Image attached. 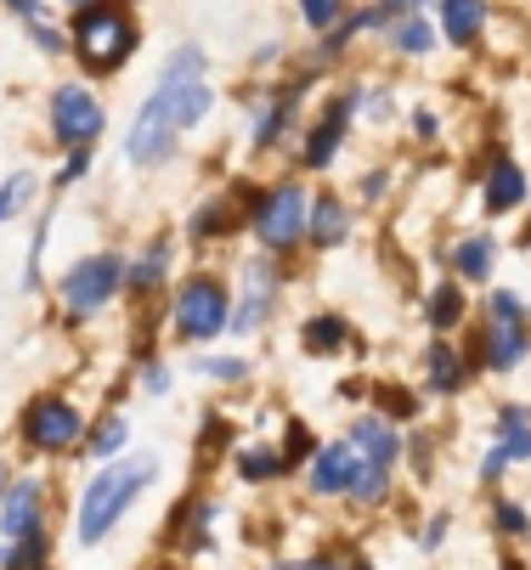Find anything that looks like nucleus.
<instances>
[{"instance_id": "1", "label": "nucleus", "mask_w": 531, "mask_h": 570, "mask_svg": "<svg viewBox=\"0 0 531 570\" xmlns=\"http://www.w3.org/2000/svg\"><path fill=\"white\" fill-rule=\"evenodd\" d=\"M209 79H204V51L198 46H181L176 57H170V68H165V79L154 86V97H147L141 108H136V119H130V130H125V158L130 165H165L170 158V147H176V136L187 130V125H198L204 114H209Z\"/></svg>"}, {"instance_id": "2", "label": "nucleus", "mask_w": 531, "mask_h": 570, "mask_svg": "<svg viewBox=\"0 0 531 570\" xmlns=\"http://www.w3.org/2000/svg\"><path fill=\"white\" fill-rule=\"evenodd\" d=\"M154 474H159L154 458H114V463H102L86 480V492H80V525H73V537H80L86 548H97L130 514V503L147 492V480H154Z\"/></svg>"}, {"instance_id": "3", "label": "nucleus", "mask_w": 531, "mask_h": 570, "mask_svg": "<svg viewBox=\"0 0 531 570\" xmlns=\"http://www.w3.org/2000/svg\"><path fill=\"white\" fill-rule=\"evenodd\" d=\"M73 51H80V62L97 68V73H114L136 51V23L125 18L119 0H97V7H86L73 18Z\"/></svg>"}, {"instance_id": "4", "label": "nucleus", "mask_w": 531, "mask_h": 570, "mask_svg": "<svg viewBox=\"0 0 531 570\" xmlns=\"http://www.w3.org/2000/svg\"><path fill=\"white\" fill-rule=\"evenodd\" d=\"M176 334L181 340H215L220 328H233V294H226L215 277H187L176 288Z\"/></svg>"}, {"instance_id": "5", "label": "nucleus", "mask_w": 531, "mask_h": 570, "mask_svg": "<svg viewBox=\"0 0 531 570\" xmlns=\"http://www.w3.org/2000/svg\"><path fill=\"white\" fill-rule=\"evenodd\" d=\"M525 345H531V328H525V299L514 288H498L486 299V362L492 373H509L525 362Z\"/></svg>"}, {"instance_id": "6", "label": "nucleus", "mask_w": 531, "mask_h": 570, "mask_svg": "<svg viewBox=\"0 0 531 570\" xmlns=\"http://www.w3.org/2000/svg\"><path fill=\"white\" fill-rule=\"evenodd\" d=\"M119 288H125L119 255H86V261H73L68 277H62V305H68L73 316H91V311H102Z\"/></svg>"}, {"instance_id": "7", "label": "nucleus", "mask_w": 531, "mask_h": 570, "mask_svg": "<svg viewBox=\"0 0 531 570\" xmlns=\"http://www.w3.org/2000/svg\"><path fill=\"white\" fill-rule=\"evenodd\" d=\"M306 220H312V198H306V187H277L272 198H260L255 232H260L266 249H288V243L306 237Z\"/></svg>"}, {"instance_id": "8", "label": "nucleus", "mask_w": 531, "mask_h": 570, "mask_svg": "<svg viewBox=\"0 0 531 570\" xmlns=\"http://www.w3.org/2000/svg\"><path fill=\"white\" fill-rule=\"evenodd\" d=\"M51 130L62 147H91L102 136V102L86 86H57L51 97Z\"/></svg>"}, {"instance_id": "9", "label": "nucleus", "mask_w": 531, "mask_h": 570, "mask_svg": "<svg viewBox=\"0 0 531 570\" xmlns=\"http://www.w3.org/2000/svg\"><path fill=\"white\" fill-rule=\"evenodd\" d=\"M23 435H29V446H46V452H68L73 441L86 435V419L73 413L68 401L46 395V401H35L29 413H23Z\"/></svg>"}, {"instance_id": "10", "label": "nucleus", "mask_w": 531, "mask_h": 570, "mask_svg": "<svg viewBox=\"0 0 531 570\" xmlns=\"http://www.w3.org/2000/svg\"><path fill=\"white\" fill-rule=\"evenodd\" d=\"M362 452L351 446V441H334V446H323L317 458H312V492L317 498H340V492H351V485L362 480Z\"/></svg>"}, {"instance_id": "11", "label": "nucleus", "mask_w": 531, "mask_h": 570, "mask_svg": "<svg viewBox=\"0 0 531 570\" xmlns=\"http://www.w3.org/2000/svg\"><path fill=\"white\" fill-rule=\"evenodd\" d=\"M40 531V480H12L0 492V542H23Z\"/></svg>"}, {"instance_id": "12", "label": "nucleus", "mask_w": 531, "mask_h": 570, "mask_svg": "<svg viewBox=\"0 0 531 570\" xmlns=\"http://www.w3.org/2000/svg\"><path fill=\"white\" fill-rule=\"evenodd\" d=\"M345 441L362 452V463H367V469H391V463H396V452H402V435H396L385 419H362Z\"/></svg>"}, {"instance_id": "13", "label": "nucleus", "mask_w": 531, "mask_h": 570, "mask_svg": "<svg viewBox=\"0 0 531 570\" xmlns=\"http://www.w3.org/2000/svg\"><path fill=\"white\" fill-rule=\"evenodd\" d=\"M244 283H249V294H244V311H233V328H238V334L260 328V316L272 311V288H277V277H272V266H266V261H255V266L244 272Z\"/></svg>"}, {"instance_id": "14", "label": "nucleus", "mask_w": 531, "mask_h": 570, "mask_svg": "<svg viewBox=\"0 0 531 570\" xmlns=\"http://www.w3.org/2000/svg\"><path fill=\"white\" fill-rule=\"evenodd\" d=\"M345 114H351V97H340V102L323 114V125L306 136V165H312V170H323L328 158L340 153V141H345Z\"/></svg>"}, {"instance_id": "15", "label": "nucleus", "mask_w": 531, "mask_h": 570, "mask_svg": "<svg viewBox=\"0 0 531 570\" xmlns=\"http://www.w3.org/2000/svg\"><path fill=\"white\" fill-rule=\"evenodd\" d=\"M306 232H312V243H317V249H340V243H345V232H351V215H345V204H334V198H317V204H312V220H306Z\"/></svg>"}, {"instance_id": "16", "label": "nucleus", "mask_w": 531, "mask_h": 570, "mask_svg": "<svg viewBox=\"0 0 531 570\" xmlns=\"http://www.w3.org/2000/svg\"><path fill=\"white\" fill-rule=\"evenodd\" d=\"M520 198H525V176H520V165H492V176H486V209L492 215H509V209H520Z\"/></svg>"}, {"instance_id": "17", "label": "nucleus", "mask_w": 531, "mask_h": 570, "mask_svg": "<svg viewBox=\"0 0 531 570\" xmlns=\"http://www.w3.org/2000/svg\"><path fill=\"white\" fill-rule=\"evenodd\" d=\"M481 23H486V0H441V29H446V40H475L481 35Z\"/></svg>"}, {"instance_id": "18", "label": "nucleus", "mask_w": 531, "mask_h": 570, "mask_svg": "<svg viewBox=\"0 0 531 570\" xmlns=\"http://www.w3.org/2000/svg\"><path fill=\"white\" fill-rule=\"evenodd\" d=\"M452 266H459V277H470V283H486L492 266H498V243L486 232L481 237H464L459 249H452Z\"/></svg>"}, {"instance_id": "19", "label": "nucleus", "mask_w": 531, "mask_h": 570, "mask_svg": "<svg viewBox=\"0 0 531 570\" xmlns=\"http://www.w3.org/2000/svg\"><path fill=\"white\" fill-rule=\"evenodd\" d=\"M498 446L509 452V463H531V413L525 406H503L498 413Z\"/></svg>"}, {"instance_id": "20", "label": "nucleus", "mask_w": 531, "mask_h": 570, "mask_svg": "<svg viewBox=\"0 0 531 570\" xmlns=\"http://www.w3.org/2000/svg\"><path fill=\"white\" fill-rule=\"evenodd\" d=\"M459 384H464L459 351H452V345H430V390H435V395H452Z\"/></svg>"}, {"instance_id": "21", "label": "nucleus", "mask_w": 531, "mask_h": 570, "mask_svg": "<svg viewBox=\"0 0 531 570\" xmlns=\"http://www.w3.org/2000/svg\"><path fill=\"white\" fill-rule=\"evenodd\" d=\"M299 340H306V351H317V356L340 351L345 345V316H312L306 328H299Z\"/></svg>"}, {"instance_id": "22", "label": "nucleus", "mask_w": 531, "mask_h": 570, "mask_svg": "<svg viewBox=\"0 0 531 570\" xmlns=\"http://www.w3.org/2000/svg\"><path fill=\"white\" fill-rule=\"evenodd\" d=\"M165 266H170V243H154V249H147V255L125 272V283H130V288H154V283L165 277Z\"/></svg>"}, {"instance_id": "23", "label": "nucleus", "mask_w": 531, "mask_h": 570, "mask_svg": "<svg viewBox=\"0 0 531 570\" xmlns=\"http://www.w3.org/2000/svg\"><path fill=\"white\" fill-rule=\"evenodd\" d=\"M459 316H464V288H459V283H441V288L430 294V322H435V328H452Z\"/></svg>"}, {"instance_id": "24", "label": "nucleus", "mask_w": 531, "mask_h": 570, "mask_svg": "<svg viewBox=\"0 0 531 570\" xmlns=\"http://www.w3.org/2000/svg\"><path fill=\"white\" fill-rule=\"evenodd\" d=\"M35 187H40V181H35V170H18L12 181H0V220H12V215L35 198Z\"/></svg>"}, {"instance_id": "25", "label": "nucleus", "mask_w": 531, "mask_h": 570, "mask_svg": "<svg viewBox=\"0 0 531 570\" xmlns=\"http://www.w3.org/2000/svg\"><path fill=\"white\" fill-rule=\"evenodd\" d=\"M125 441H130V430H125V419L114 413V419H102V424H97V435H91V458H114Z\"/></svg>"}, {"instance_id": "26", "label": "nucleus", "mask_w": 531, "mask_h": 570, "mask_svg": "<svg viewBox=\"0 0 531 570\" xmlns=\"http://www.w3.org/2000/svg\"><path fill=\"white\" fill-rule=\"evenodd\" d=\"M198 373H204V379L238 384V379H249V362H244V356H198Z\"/></svg>"}, {"instance_id": "27", "label": "nucleus", "mask_w": 531, "mask_h": 570, "mask_svg": "<svg viewBox=\"0 0 531 570\" xmlns=\"http://www.w3.org/2000/svg\"><path fill=\"white\" fill-rule=\"evenodd\" d=\"M396 46H402V51H407V57H424V51H430V46H435V29H430V23H424V18H407V23H402V29H396Z\"/></svg>"}, {"instance_id": "28", "label": "nucleus", "mask_w": 531, "mask_h": 570, "mask_svg": "<svg viewBox=\"0 0 531 570\" xmlns=\"http://www.w3.org/2000/svg\"><path fill=\"white\" fill-rule=\"evenodd\" d=\"M277 469H283V458H277V452H266V446H255V452H244V458H238V474H244V480H272Z\"/></svg>"}, {"instance_id": "29", "label": "nucleus", "mask_w": 531, "mask_h": 570, "mask_svg": "<svg viewBox=\"0 0 531 570\" xmlns=\"http://www.w3.org/2000/svg\"><path fill=\"white\" fill-rule=\"evenodd\" d=\"M385 492H391V469H362V480L351 485V498H356V503H378Z\"/></svg>"}, {"instance_id": "30", "label": "nucleus", "mask_w": 531, "mask_h": 570, "mask_svg": "<svg viewBox=\"0 0 531 570\" xmlns=\"http://www.w3.org/2000/svg\"><path fill=\"white\" fill-rule=\"evenodd\" d=\"M299 12H306L312 29H328V23L340 18V0H299Z\"/></svg>"}, {"instance_id": "31", "label": "nucleus", "mask_w": 531, "mask_h": 570, "mask_svg": "<svg viewBox=\"0 0 531 570\" xmlns=\"http://www.w3.org/2000/svg\"><path fill=\"white\" fill-rule=\"evenodd\" d=\"M498 531H503V537H525V531H531L525 509H514V503H498Z\"/></svg>"}, {"instance_id": "32", "label": "nucleus", "mask_w": 531, "mask_h": 570, "mask_svg": "<svg viewBox=\"0 0 531 570\" xmlns=\"http://www.w3.org/2000/svg\"><path fill=\"white\" fill-rule=\"evenodd\" d=\"M86 170H91V147H73V153H68V165H62V181H80Z\"/></svg>"}, {"instance_id": "33", "label": "nucleus", "mask_w": 531, "mask_h": 570, "mask_svg": "<svg viewBox=\"0 0 531 570\" xmlns=\"http://www.w3.org/2000/svg\"><path fill=\"white\" fill-rule=\"evenodd\" d=\"M503 469H509V452H503V446H492V452L481 458V480H498Z\"/></svg>"}, {"instance_id": "34", "label": "nucleus", "mask_w": 531, "mask_h": 570, "mask_svg": "<svg viewBox=\"0 0 531 570\" xmlns=\"http://www.w3.org/2000/svg\"><path fill=\"white\" fill-rule=\"evenodd\" d=\"M170 390V373L165 367H147V395H165Z\"/></svg>"}, {"instance_id": "35", "label": "nucleus", "mask_w": 531, "mask_h": 570, "mask_svg": "<svg viewBox=\"0 0 531 570\" xmlns=\"http://www.w3.org/2000/svg\"><path fill=\"white\" fill-rule=\"evenodd\" d=\"M35 40H40V51H62V40H57L46 23H35Z\"/></svg>"}, {"instance_id": "36", "label": "nucleus", "mask_w": 531, "mask_h": 570, "mask_svg": "<svg viewBox=\"0 0 531 570\" xmlns=\"http://www.w3.org/2000/svg\"><path fill=\"white\" fill-rule=\"evenodd\" d=\"M413 130L419 136H435V114H413Z\"/></svg>"}, {"instance_id": "37", "label": "nucleus", "mask_w": 531, "mask_h": 570, "mask_svg": "<svg viewBox=\"0 0 531 570\" xmlns=\"http://www.w3.org/2000/svg\"><path fill=\"white\" fill-rule=\"evenodd\" d=\"M12 12H23V18H40V0H12Z\"/></svg>"}, {"instance_id": "38", "label": "nucleus", "mask_w": 531, "mask_h": 570, "mask_svg": "<svg viewBox=\"0 0 531 570\" xmlns=\"http://www.w3.org/2000/svg\"><path fill=\"white\" fill-rule=\"evenodd\" d=\"M385 7H424V0H385Z\"/></svg>"}, {"instance_id": "39", "label": "nucleus", "mask_w": 531, "mask_h": 570, "mask_svg": "<svg viewBox=\"0 0 531 570\" xmlns=\"http://www.w3.org/2000/svg\"><path fill=\"white\" fill-rule=\"evenodd\" d=\"M509 570H520V564H509Z\"/></svg>"}, {"instance_id": "40", "label": "nucleus", "mask_w": 531, "mask_h": 570, "mask_svg": "<svg viewBox=\"0 0 531 570\" xmlns=\"http://www.w3.org/2000/svg\"><path fill=\"white\" fill-rule=\"evenodd\" d=\"M0 492H7V485H0Z\"/></svg>"}]
</instances>
